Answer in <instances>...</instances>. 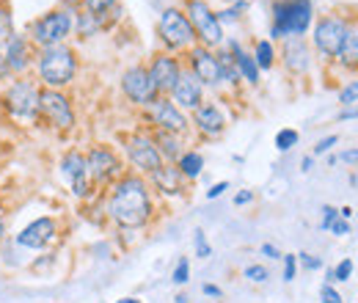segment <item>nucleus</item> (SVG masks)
<instances>
[{
    "instance_id": "19",
    "label": "nucleus",
    "mask_w": 358,
    "mask_h": 303,
    "mask_svg": "<svg viewBox=\"0 0 358 303\" xmlns=\"http://www.w3.org/2000/svg\"><path fill=\"white\" fill-rule=\"evenodd\" d=\"M284 64H287V69L295 72V75L309 72L311 53H309V45H306L300 36H292V39L284 45Z\"/></svg>"
},
{
    "instance_id": "34",
    "label": "nucleus",
    "mask_w": 358,
    "mask_h": 303,
    "mask_svg": "<svg viewBox=\"0 0 358 303\" xmlns=\"http://www.w3.org/2000/svg\"><path fill=\"white\" fill-rule=\"evenodd\" d=\"M196 254H199L202 259L213 256V248L207 245V237H204V232H202V229H196Z\"/></svg>"
},
{
    "instance_id": "32",
    "label": "nucleus",
    "mask_w": 358,
    "mask_h": 303,
    "mask_svg": "<svg viewBox=\"0 0 358 303\" xmlns=\"http://www.w3.org/2000/svg\"><path fill=\"white\" fill-rule=\"evenodd\" d=\"M267 267H262V265H248L246 267V278L248 281H256V284H262V281H267Z\"/></svg>"
},
{
    "instance_id": "2",
    "label": "nucleus",
    "mask_w": 358,
    "mask_h": 303,
    "mask_svg": "<svg viewBox=\"0 0 358 303\" xmlns=\"http://www.w3.org/2000/svg\"><path fill=\"white\" fill-rule=\"evenodd\" d=\"M311 0H281L273 9V36H300L311 25Z\"/></svg>"
},
{
    "instance_id": "31",
    "label": "nucleus",
    "mask_w": 358,
    "mask_h": 303,
    "mask_svg": "<svg viewBox=\"0 0 358 303\" xmlns=\"http://www.w3.org/2000/svg\"><path fill=\"white\" fill-rule=\"evenodd\" d=\"M14 34H12V14H9V9H0V42H9Z\"/></svg>"
},
{
    "instance_id": "20",
    "label": "nucleus",
    "mask_w": 358,
    "mask_h": 303,
    "mask_svg": "<svg viewBox=\"0 0 358 303\" xmlns=\"http://www.w3.org/2000/svg\"><path fill=\"white\" fill-rule=\"evenodd\" d=\"M196 124L204 135H218L224 130V113L218 110V105H199L196 108Z\"/></svg>"
},
{
    "instance_id": "39",
    "label": "nucleus",
    "mask_w": 358,
    "mask_h": 303,
    "mask_svg": "<svg viewBox=\"0 0 358 303\" xmlns=\"http://www.w3.org/2000/svg\"><path fill=\"white\" fill-rule=\"evenodd\" d=\"M336 141H339L336 135H328V138H322V141H320V143L314 146V155H325V152H328V149H331V146H333Z\"/></svg>"
},
{
    "instance_id": "30",
    "label": "nucleus",
    "mask_w": 358,
    "mask_h": 303,
    "mask_svg": "<svg viewBox=\"0 0 358 303\" xmlns=\"http://www.w3.org/2000/svg\"><path fill=\"white\" fill-rule=\"evenodd\" d=\"M174 284H188V278H191V262L182 256V259H179L176 262V267H174Z\"/></svg>"
},
{
    "instance_id": "45",
    "label": "nucleus",
    "mask_w": 358,
    "mask_h": 303,
    "mask_svg": "<svg viewBox=\"0 0 358 303\" xmlns=\"http://www.w3.org/2000/svg\"><path fill=\"white\" fill-rule=\"evenodd\" d=\"M262 254H265L267 259H278V256H281V254H278V248H276V245H270V243H265V245H262Z\"/></svg>"
},
{
    "instance_id": "47",
    "label": "nucleus",
    "mask_w": 358,
    "mask_h": 303,
    "mask_svg": "<svg viewBox=\"0 0 358 303\" xmlns=\"http://www.w3.org/2000/svg\"><path fill=\"white\" fill-rule=\"evenodd\" d=\"M342 160H344V163H358V149H350V152H342Z\"/></svg>"
},
{
    "instance_id": "12",
    "label": "nucleus",
    "mask_w": 358,
    "mask_h": 303,
    "mask_svg": "<svg viewBox=\"0 0 358 303\" xmlns=\"http://www.w3.org/2000/svg\"><path fill=\"white\" fill-rule=\"evenodd\" d=\"M39 110H42L50 121H56L58 127H72V121H75L67 97L58 94V91H42V94H39Z\"/></svg>"
},
{
    "instance_id": "1",
    "label": "nucleus",
    "mask_w": 358,
    "mask_h": 303,
    "mask_svg": "<svg viewBox=\"0 0 358 303\" xmlns=\"http://www.w3.org/2000/svg\"><path fill=\"white\" fill-rule=\"evenodd\" d=\"M108 213L110 218L119 223V226H127V229H138L146 223L149 213H152V204H149V191L143 185V180L138 177H124L113 196H110V204H108Z\"/></svg>"
},
{
    "instance_id": "15",
    "label": "nucleus",
    "mask_w": 358,
    "mask_h": 303,
    "mask_svg": "<svg viewBox=\"0 0 358 303\" xmlns=\"http://www.w3.org/2000/svg\"><path fill=\"white\" fill-rule=\"evenodd\" d=\"M53 237H56V221L53 218H39V221H34L31 226H25L17 234V245H23V248H42Z\"/></svg>"
},
{
    "instance_id": "3",
    "label": "nucleus",
    "mask_w": 358,
    "mask_h": 303,
    "mask_svg": "<svg viewBox=\"0 0 358 303\" xmlns=\"http://www.w3.org/2000/svg\"><path fill=\"white\" fill-rule=\"evenodd\" d=\"M39 75L47 86H67L75 77V56L69 47H45L39 58Z\"/></svg>"
},
{
    "instance_id": "6",
    "label": "nucleus",
    "mask_w": 358,
    "mask_h": 303,
    "mask_svg": "<svg viewBox=\"0 0 358 303\" xmlns=\"http://www.w3.org/2000/svg\"><path fill=\"white\" fill-rule=\"evenodd\" d=\"M160 36L168 47L179 50V47H188L196 34H193V25L188 23V17L179 12V9H165L160 14Z\"/></svg>"
},
{
    "instance_id": "26",
    "label": "nucleus",
    "mask_w": 358,
    "mask_h": 303,
    "mask_svg": "<svg viewBox=\"0 0 358 303\" xmlns=\"http://www.w3.org/2000/svg\"><path fill=\"white\" fill-rule=\"evenodd\" d=\"M259 69H270L273 66V45L270 42H256V56H254Z\"/></svg>"
},
{
    "instance_id": "50",
    "label": "nucleus",
    "mask_w": 358,
    "mask_h": 303,
    "mask_svg": "<svg viewBox=\"0 0 358 303\" xmlns=\"http://www.w3.org/2000/svg\"><path fill=\"white\" fill-rule=\"evenodd\" d=\"M119 303H141V300H135V298H124V300H119Z\"/></svg>"
},
{
    "instance_id": "11",
    "label": "nucleus",
    "mask_w": 358,
    "mask_h": 303,
    "mask_svg": "<svg viewBox=\"0 0 358 303\" xmlns=\"http://www.w3.org/2000/svg\"><path fill=\"white\" fill-rule=\"evenodd\" d=\"M191 64H193V75H196L199 83L218 86V83L224 80L218 56H213L207 47H193V50H191Z\"/></svg>"
},
{
    "instance_id": "5",
    "label": "nucleus",
    "mask_w": 358,
    "mask_h": 303,
    "mask_svg": "<svg viewBox=\"0 0 358 303\" xmlns=\"http://www.w3.org/2000/svg\"><path fill=\"white\" fill-rule=\"evenodd\" d=\"M347 36V20L342 17H322L314 28V47L322 58H339L342 45Z\"/></svg>"
},
{
    "instance_id": "14",
    "label": "nucleus",
    "mask_w": 358,
    "mask_h": 303,
    "mask_svg": "<svg viewBox=\"0 0 358 303\" xmlns=\"http://www.w3.org/2000/svg\"><path fill=\"white\" fill-rule=\"evenodd\" d=\"M86 166H88V174L97 180V182H105L108 177H113L119 171V160L110 149L105 146H94L86 158Z\"/></svg>"
},
{
    "instance_id": "10",
    "label": "nucleus",
    "mask_w": 358,
    "mask_h": 303,
    "mask_svg": "<svg viewBox=\"0 0 358 303\" xmlns=\"http://www.w3.org/2000/svg\"><path fill=\"white\" fill-rule=\"evenodd\" d=\"M127 155H130V160H132L138 169H143V171H149V174L163 166L160 149H157L149 138H143V135H135V138L127 141Z\"/></svg>"
},
{
    "instance_id": "44",
    "label": "nucleus",
    "mask_w": 358,
    "mask_h": 303,
    "mask_svg": "<svg viewBox=\"0 0 358 303\" xmlns=\"http://www.w3.org/2000/svg\"><path fill=\"white\" fill-rule=\"evenodd\" d=\"M248 202H254V191H243V193L235 196V204H237V207H240V204H248Z\"/></svg>"
},
{
    "instance_id": "16",
    "label": "nucleus",
    "mask_w": 358,
    "mask_h": 303,
    "mask_svg": "<svg viewBox=\"0 0 358 303\" xmlns=\"http://www.w3.org/2000/svg\"><path fill=\"white\" fill-rule=\"evenodd\" d=\"M61 171L72 180V193L75 196H86L88 193V182H86L88 166H86V158L80 155V152H69V155L64 158V163H61Z\"/></svg>"
},
{
    "instance_id": "33",
    "label": "nucleus",
    "mask_w": 358,
    "mask_h": 303,
    "mask_svg": "<svg viewBox=\"0 0 358 303\" xmlns=\"http://www.w3.org/2000/svg\"><path fill=\"white\" fill-rule=\"evenodd\" d=\"M350 276H353V262H350V259H342V262L336 265V270H333V281H350Z\"/></svg>"
},
{
    "instance_id": "24",
    "label": "nucleus",
    "mask_w": 358,
    "mask_h": 303,
    "mask_svg": "<svg viewBox=\"0 0 358 303\" xmlns=\"http://www.w3.org/2000/svg\"><path fill=\"white\" fill-rule=\"evenodd\" d=\"M6 66L9 69H23L25 66V45L20 36H12L6 42Z\"/></svg>"
},
{
    "instance_id": "48",
    "label": "nucleus",
    "mask_w": 358,
    "mask_h": 303,
    "mask_svg": "<svg viewBox=\"0 0 358 303\" xmlns=\"http://www.w3.org/2000/svg\"><path fill=\"white\" fill-rule=\"evenodd\" d=\"M300 166H303V171H309V169H311V158H303V163H300Z\"/></svg>"
},
{
    "instance_id": "25",
    "label": "nucleus",
    "mask_w": 358,
    "mask_h": 303,
    "mask_svg": "<svg viewBox=\"0 0 358 303\" xmlns=\"http://www.w3.org/2000/svg\"><path fill=\"white\" fill-rule=\"evenodd\" d=\"M204 169V158L199 155V152H188V155L179 158V174L188 177V180H196Z\"/></svg>"
},
{
    "instance_id": "27",
    "label": "nucleus",
    "mask_w": 358,
    "mask_h": 303,
    "mask_svg": "<svg viewBox=\"0 0 358 303\" xmlns=\"http://www.w3.org/2000/svg\"><path fill=\"white\" fill-rule=\"evenodd\" d=\"M298 138H300L298 130H289V127H287V130H278V132H276V149H278V152H289V149L298 143Z\"/></svg>"
},
{
    "instance_id": "38",
    "label": "nucleus",
    "mask_w": 358,
    "mask_h": 303,
    "mask_svg": "<svg viewBox=\"0 0 358 303\" xmlns=\"http://www.w3.org/2000/svg\"><path fill=\"white\" fill-rule=\"evenodd\" d=\"M336 218H339V210H333V207H322V229H331Z\"/></svg>"
},
{
    "instance_id": "43",
    "label": "nucleus",
    "mask_w": 358,
    "mask_h": 303,
    "mask_svg": "<svg viewBox=\"0 0 358 303\" xmlns=\"http://www.w3.org/2000/svg\"><path fill=\"white\" fill-rule=\"evenodd\" d=\"M347 229H350V226H347V221H342V218H336V221H333V226H331V232H333V234H339V237H342V234H347Z\"/></svg>"
},
{
    "instance_id": "17",
    "label": "nucleus",
    "mask_w": 358,
    "mask_h": 303,
    "mask_svg": "<svg viewBox=\"0 0 358 303\" xmlns=\"http://www.w3.org/2000/svg\"><path fill=\"white\" fill-rule=\"evenodd\" d=\"M152 116H154V121H157L165 132H185V130H188L185 116L179 113V108H176L174 102H168V99H157V102L152 105Z\"/></svg>"
},
{
    "instance_id": "29",
    "label": "nucleus",
    "mask_w": 358,
    "mask_h": 303,
    "mask_svg": "<svg viewBox=\"0 0 358 303\" xmlns=\"http://www.w3.org/2000/svg\"><path fill=\"white\" fill-rule=\"evenodd\" d=\"M339 102H342L344 108H350V105L358 102V80H350V83L339 91Z\"/></svg>"
},
{
    "instance_id": "9",
    "label": "nucleus",
    "mask_w": 358,
    "mask_h": 303,
    "mask_svg": "<svg viewBox=\"0 0 358 303\" xmlns=\"http://www.w3.org/2000/svg\"><path fill=\"white\" fill-rule=\"evenodd\" d=\"M39 88L31 83V80H17L12 88H9V94H6V105H9V110L14 113V116H20V119H34L36 113H39Z\"/></svg>"
},
{
    "instance_id": "35",
    "label": "nucleus",
    "mask_w": 358,
    "mask_h": 303,
    "mask_svg": "<svg viewBox=\"0 0 358 303\" xmlns=\"http://www.w3.org/2000/svg\"><path fill=\"white\" fill-rule=\"evenodd\" d=\"M113 3H116V0H86L88 12H94V14H102V12H108Z\"/></svg>"
},
{
    "instance_id": "40",
    "label": "nucleus",
    "mask_w": 358,
    "mask_h": 303,
    "mask_svg": "<svg viewBox=\"0 0 358 303\" xmlns=\"http://www.w3.org/2000/svg\"><path fill=\"white\" fill-rule=\"evenodd\" d=\"M298 256H300V265H303V267H309V270H317V267L322 265V262H320V259H314L311 254H298Z\"/></svg>"
},
{
    "instance_id": "22",
    "label": "nucleus",
    "mask_w": 358,
    "mask_h": 303,
    "mask_svg": "<svg viewBox=\"0 0 358 303\" xmlns=\"http://www.w3.org/2000/svg\"><path fill=\"white\" fill-rule=\"evenodd\" d=\"M179 169H171V166H160L157 171H152V180H154V185L163 191V193H179Z\"/></svg>"
},
{
    "instance_id": "18",
    "label": "nucleus",
    "mask_w": 358,
    "mask_h": 303,
    "mask_svg": "<svg viewBox=\"0 0 358 303\" xmlns=\"http://www.w3.org/2000/svg\"><path fill=\"white\" fill-rule=\"evenodd\" d=\"M171 94H174V102L182 105V108H193V110H196V108L202 105V83L196 80V75L182 72Z\"/></svg>"
},
{
    "instance_id": "8",
    "label": "nucleus",
    "mask_w": 358,
    "mask_h": 303,
    "mask_svg": "<svg viewBox=\"0 0 358 303\" xmlns=\"http://www.w3.org/2000/svg\"><path fill=\"white\" fill-rule=\"evenodd\" d=\"M121 88L135 105H154L157 102V88L149 77V69H143V66L127 69L121 77Z\"/></svg>"
},
{
    "instance_id": "41",
    "label": "nucleus",
    "mask_w": 358,
    "mask_h": 303,
    "mask_svg": "<svg viewBox=\"0 0 358 303\" xmlns=\"http://www.w3.org/2000/svg\"><path fill=\"white\" fill-rule=\"evenodd\" d=\"M350 119H358V105H350L339 113V121H350Z\"/></svg>"
},
{
    "instance_id": "13",
    "label": "nucleus",
    "mask_w": 358,
    "mask_h": 303,
    "mask_svg": "<svg viewBox=\"0 0 358 303\" xmlns=\"http://www.w3.org/2000/svg\"><path fill=\"white\" fill-rule=\"evenodd\" d=\"M179 75H182V72H179L176 58H171V56H157V58L152 61L149 77H152V83H154L157 91H174Z\"/></svg>"
},
{
    "instance_id": "49",
    "label": "nucleus",
    "mask_w": 358,
    "mask_h": 303,
    "mask_svg": "<svg viewBox=\"0 0 358 303\" xmlns=\"http://www.w3.org/2000/svg\"><path fill=\"white\" fill-rule=\"evenodd\" d=\"M3 234H6V223H3V218H0V240H3Z\"/></svg>"
},
{
    "instance_id": "21",
    "label": "nucleus",
    "mask_w": 358,
    "mask_h": 303,
    "mask_svg": "<svg viewBox=\"0 0 358 303\" xmlns=\"http://www.w3.org/2000/svg\"><path fill=\"white\" fill-rule=\"evenodd\" d=\"M339 64L347 69H358V20L347 23V36L339 53Z\"/></svg>"
},
{
    "instance_id": "42",
    "label": "nucleus",
    "mask_w": 358,
    "mask_h": 303,
    "mask_svg": "<svg viewBox=\"0 0 358 303\" xmlns=\"http://www.w3.org/2000/svg\"><path fill=\"white\" fill-rule=\"evenodd\" d=\"M226 188H229V182H218V185H213V188L207 191V199H218V196H221Z\"/></svg>"
},
{
    "instance_id": "28",
    "label": "nucleus",
    "mask_w": 358,
    "mask_h": 303,
    "mask_svg": "<svg viewBox=\"0 0 358 303\" xmlns=\"http://www.w3.org/2000/svg\"><path fill=\"white\" fill-rule=\"evenodd\" d=\"M157 143H160V149H163V155H168V158H176L179 155V141L171 135V132H160L157 135Z\"/></svg>"
},
{
    "instance_id": "36",
    "label": "nucleus",
    "mask_w": 358,
    "mask_h": 303,
    "mask_svg": "<svg viewBox=\"0 0 358 303\" xmlns=\"http://www.w3.org/2000/svg\"><path fill=\"white\" fill-rule=\"evenodd\" d=\"M320 295H322V303H342V295H339L331 284H322V292H320Z\"/></svg>"
},
{
    "instance_id": "4",
    "label": "nucleus",
    "mask_w": 358,
    "mask_h": 303,
    "mask_svg": "<svg viewBox=\"0 0 358 303\" xmlns=\"http://www.w3.org/2000/svg\"><path fill=\"white\" fill-rule=\"evenodd\" d=\"M188 23L193 25V34L204 42V47H215L224 42V28L218 23V14L204 3V0H188Z\"/></svg>"
},
{
    "instance_id": "7",
    "label": "nucleus",
    "mask_w": 358,
    "mask_h": 303,
    "mask_svg": "<svg viewBox=\"0 0 358 303\" xmlns=\"http://www.w3.org/2000/svg\"><path fill=\"white\" fill-rule=\"evenodd\" d=\"M72 31V17L67 12H50L42 20H36L34 25V39L45 47H56L58 42H64Z\"/></svg>"
},
{
    "instance_id": "23",
    "label": "nucleus",
    "mask_w": 358,
    "mask_h": 303,
    "mask_svg": "<svg viewBox=\"0 0 358 303\" xmlns=\"http://www.w3.org/2000/svg\"><path fill=\"white\" fill-rule=\"evenodd\" d=\"M232 53H235L237 72H240L248 83H259V66H256V61H254L251 56H246V53L240 50V45H237V42H232Z\"/></svg>"
},
{
    "instance_id": "46",
    "label": "nucleus",
    "mask_w": 358,
    "mask_h": 303,
    "mask_svg": "<svg viewBox=\"0 0 358 303\" xmlns=\"http://www.w3.org/2000/svg\"><path fill=\"white\" fill-rule=\"evenodd\" d=\"M202 292H204V295H210V298H221V295H224L215 284H204V287H202Z\"/></svg>"
},
{
    "instance_id": "37",
    "label": "nucleus",
    "mask_w": 358,
    "mask_h": 303,
    "mask_svg": "<svg viewBox=\"0 0 358 303\" xmlns=\"http://www.w3.org/2000/svg\"><path fill=\"white\" fill-rule=\"evenodd\" d=\"M295 254H287L284 256V281H292L295 278Z\"/></svg>"
}]
</instances>
